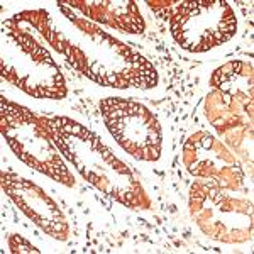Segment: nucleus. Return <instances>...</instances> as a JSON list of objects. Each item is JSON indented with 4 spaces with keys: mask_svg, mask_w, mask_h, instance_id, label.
<instances>
[{
    "mask_svg": "<svg viewBox=\"0 0 254 254\" xmlns=\"http://www.w3.org/2000/svg\"><path fill=\"white\" fill-rule=\"evenodd\" d=\"M2 188L20 212H24L36 225L55 239L66 241L69 236L68 220L55 200L46 195L41 187L17 175L2 173Z\"/></svg>",
    "mask_w": 254,
    "mask_h": 254,
    "instance_id": "6e6552de",
    "label": "nucleus"
},
{
    "mask_svg": "<svg viewBox=\"0 0 254 254\" xmlns=\"http://www.w3.org/2000/svg\"><path fill=\"white\" fill-rule=\"evenodd\" d=\"M212 85L224 93L243 98H253V69L241 61H232L215 69Z\"/></svg>",
    "mask_w": 254,
    "mask_h": 254,
    "instance_id": "9b49d317",
    "label": "nucleus"
},
{
    "mask_svg": "<svg viewBox=\"0 0 254 254\" xmlns=\"http://www.w3.org/2000/svg\"><path fill=\"white\" fill-rule=\"evenodd\" d=\"M66 15L78 27V39L64 38L63 32L49 29L48 26L44 27L43 24H36V27L76 69L104 87L144 90L156 87V69L136 49L92 26L87 19L71 14Z\"/></svg>",
    "mask_w": 254,
    "mask_h": 254,
    "instance_id": "f257e3e1",
    "label": "nucleus"
},
{
    "mask_svg": "<svg viewBox=\"0 0 254 254\" xmlns=\"http://www.w3.org/2000/svg\"><path fill=\"white\" fill-rule=\"evenodd\" d=\"M191 215L202 231L214 239L239 241L243 234L248 239L244 231L251 232V203L248 200L236 198V196L225 195L224 187L215 182L196 183L191 188Z\"/></svg>",
    "mask_w": 254,
    "mask_h": 254,
    "instance_id": "0eeeda50",
    "label": "nucleus"
},
{
    "mask_svg": "<svg viewBox=\"0 0 254 254\" xmlns=\"http://www.w3.org/2000/svg\"><path fill=\"white\" fill-rule=\"evenodd\" d=\"M48 124L60 153L88 183L126 207L149 208L151 202L132 170L95 132L68 117H48Z\"/></svg>",
    "mask_w": 254,
    "mask_h": 254,
    "instance_id": "f03ea898",
    "label": "nucleus"
},
{
    "mask_svg": "<svg viewBox=\"0 0 254 254\" xmlns=\"http://www.w3.org/2000/svg\"><path fill=\"white\" fill-rule=\"evenodd\" d=\"M188 144L193 146L195 161L187 163L193 175L205 176L210 182L220 183L222 187H229L231 183L236 187V183L241 182L234 158L212 136H203V141L193 137Z\"/></svg>",
    "mask_w": 254,
    "mask_h": 254,
    "instance_id": "1a4fd4ad",
    "label": "nucleus"
},
{
    "mask_svg": "<svg viewBox=\"0 0 254 254\" xmlns=\"http://www.w3.org/2000/svg\"><path fill=\"white\" fill-rule=\"evenodd\" d=\"M0 68L7 81L36 98L60 100L66 95V83L49 51L12 20L3 24Z\"/></svg>",
    "mask_w": 254,
    "mask_h": 254,
    "instance_id": "20e7f679",
    "label": "nucleus"
},
{
    "mask_svg": "<svg viewBox=\"0 0 254 254\" xmlns=\"http://www.w3.org/2000/svg\"><path fill=\"white\" fill-rule=\"evenodd\" d=\"M58 5L66 7L81 14L83 19L95 20L100 24H107L130 34H141L144 31V20L137 9L136 2H85V0H75V2H58Z\"/></svg>",
    "mask_w": 254,
    "mask_h": 254,
    "instance_id": "9d476101",
    "label": "nucleus"
},
{
    "mask_svg": "<svg viewBox=\"0 0 254 254\" xmlns=\"http://www.w3.org/2000/svg\"><path fill=\"white\" fill-rule=\"evenodd\" d=\"M170 10L171 34L182 48L203 53L220 46L236 34L237 20L227 2H161Z\"/></svg>",
    "mask_w": 254,
    "mask_h": 254,
    "instance_id": "39448f33",
    "label": "nucleus"
},
{
    "mask_svg": "<svg viewBox=\"0 0 254 254\" xmlns=\"http://www.w3.org/2000/svg\"><path fill=\"white\" fill-rule=\"evenodd\" d=\"M100 112L109 132L126 153L141 161H158L161 154V126L149 109L124 98H105Z\"/></svg>",
    "mask_w": 254,
    "mask_h": 254,
    "instance_id": "423d86ee",
    "label": "nucleus"
},
{
    "mask_svg": "<svg viewBox=\"0 0 254 254\" xmlns=\"http://www.w3.org/2000/svg\"><path fill=\"white\" fill-rule=\"evenodd\" d=\"M0 130L15 156L27 166L48 175L66 187L75 185V178L53 139L48 117L36 116L32 110L0 98Z\"/></svg>",
    "mask_w": 254,
    "mask_h": 254,
    "instance_id": "7ed1b4c3",
    "label": "nucleus"
}]
</instances>
